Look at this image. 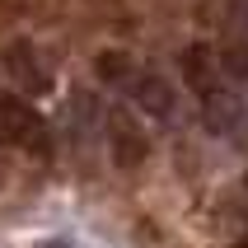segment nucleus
<instances>
[{"mask_svg":"<svg viewBox=\"0 0 248 248\" xmlns=\"http://www.w3.org/2000/svg\"><path fill=\"white\" fill-rule=\"evenodd\" d=\"M202 103H206V126L216 131V136H230V131L244 122V103H239L230 89H206Z\"/></svg>","mask_w":248,"mask_h":248,"instance_id":"obj_3","label":"nucleus"},{"mask_svg":"<svg viewBox=\"0 0 248 248\" xmlns=\"http://www.w3.org/2000/svg\"><path fill=\"white\" fill-rule=\"evenodd\" d=\"M5 66H10V80L24 84L28 94H42V89H47V75H42L38 56L28 52V47H10V52H5Z\"/></svg>","mask_w":248,"mask_h":248,"instance_id":"obj_6","label":"nucleus"},{"mask_svg":"<svg viewBox=\"0 0 248 248\" xmlns=\"http://www.w3.org/2000/svg\"><path fill=\"white\" fill-rule=\"evenodd\" d=\"M98 75H103V80H126V75H131V56H122V52H103L98 56Z\"/></svg>","mask_w":248,"mask_h":248,"instance_id":"obj_7","label":"nucleus"},{"mask_svg":"<svg viewBox=\"0 0 248 248\" xmlns=\"http://www.w3.org/2000/svg\"><path fill=\"white\" fill-rule=\"evenodd\" d=\"M234 248H248V234H244V239H239V244H234Z\"/></svg>","mask_w":248,"mask_h":248,"instance_id":"obj_9","label":"nucleus"},{"mask_svg":"<svg viewBox=\"0 0 248 248\" xmlns=\"http://www.w3.org/2000/svg\"><path fill=\"white\" fill-rule=\"evenodd\" d=\"M38 248H70L66 239H47V244H38Z\"/></svg>","mask_w":248,"mask_h":248,"instance_id":"obj_8","label":"nucleus"},{"mask_svg":"<svg viewBox=\"0 0 248 248\" xmlns=\"http://www.w3.org/2000/svg\"><path fill=\"white\" fill-rule=\"evenodd\" d=\"M183 80L192 84L197 94H206V89H216V52L211 47H187L183 52Z\"/></svg>","mask_w":248,"mask_h":248,"instance_id":"obj_5","label":"nucleus"},{"mask_svg":"<svg viewBox=\"0 0 248 248\" xmlns=\"http://www.w3.org/2000/svg\"><path fill=\"white\" fill-rule=\"evenodd\" d=\"M0 136L24 145V150H33V155H47V145H52L42 112L19 94H0Z\"/></svg>","mask_w":248,"mask_h":248,"instance_id":"obj_1","label":"nucleus"},{"mask_svg":"<svg viewBox=\"0 0 248 248\" xmlns=\"http://www.w3.org/2000/svg\"><path fill=\"white\" fill-rule=\"evenodd\" d=\"M136 103H140V112H150V117H169V112H173V89H169V80L145 70L136 80Z\"/></svg>","mask_w":248,"mask_h":248,"instance_id":"obj_4","label":"nucleus"},{"mask_svg":"<svg viewBox=\"0 0 248 248\" xmlns=\"http://www.w3.org/2000/svg\"><path fill=\"white\" fill-rule=\"evenodd\" d=\"M108 145H112V159L122 169H136L140 159H145V131H140V122L131 117L126 108H112L108 112Z\"/></svg>","mask_w":248,"mask_h":248,"instance_id":"obj_2","label":"nucleus"}]
</instances>
